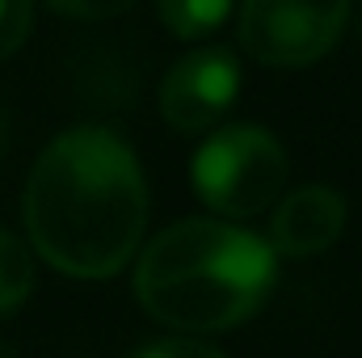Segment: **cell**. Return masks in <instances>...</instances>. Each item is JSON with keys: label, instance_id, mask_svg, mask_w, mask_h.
I'll list each match as a JSON object with an SVG mask.
<instances>
[{"label": "cell", "instance_id": "cell-7", "mask_svg": "<svg viewBox=\"0 0 362 358\" xmlns=\"http://www.w3.org/2000/svg\"><path fill=\"white\" fill-rule=\"evenodd\" d=\"M236 0H160V21L177 38H206L215 34Z\"/></svg>", "mask_w": 362, "mask_h": 358}, {"label": "cell", "instance_id": "cell-12", "mask_svg": "<svg viewBox=\"0 0 362 358\" xmlns=\"http://www.w3.org/2000/svg\"><path fill=\"white\" fill-rule=\"evenodd\" d=\"M0 152H4V114H0Z\"/></svg>", "mask_w": 362, "mask_h": 358}, {"label": "cell", "instance_id": "cell-2", "mask_svg": "<svg viewBox=\"0 0 362 358\" xmlns=\"http://www.w3.org/2000/svg\"><path fill=\"white\" fill-rule=\"evenodd\" d=\"M278 253L266 236L219 219L165 228L135 266L144 312L181 333H219L257 316L274 291Z\"/></svg>", "mask_w": 362, "mask_h": 358}, {"label": "cell", "instance_id": "cell-6", "mask_svg": "<svg viewBox=\"0 0 362 358\" xmlns=\"http://www.w3.org/2000/svg\"><path fill=\"white\" fill-rule=\"evenodd\" d=\"M346 228V198L329 185H303L278 202L270 219V249L282 258L325 253Z\"/></svg>", "mask_w": 362, "mask_h": 358}, {"label": "cell", "instance_id": "cell-4", "mask_svg": "<svg viewBox=\"0 0 362 358\" xmlns=\"http://www.w3.org/2000/svg\"><path fill=\"white\" fill-rule=\"evenodd\" d=\"M350 0H245L240 47L266 68H308L333 51Z\"/></svg>", "mask_w": 362, "mask_h": 358}, {"label": "cell", "instance_id": "cell-1", "mask_svg": "<svg viewBox=\"0 0 362 358\" xmlns=\"http://www.w3.org/2000/svg\"><path fill=\"white\" fill-rule=\"evenodd\" d=\"M34 249L68 278H114L148 228V185L110 127H72L42 148L25 181Z\"/></svg>", "mask_w": 362, "mask_h": 358}, {"label": "cell", "instance_id": "cell-11", "mask_svg": "<svg viewBox=\"0 0 362 358\" xmlns=\"http://www.w3.org/2000/svg\"><path fill=\"white\" fill-rule=\"evenodd\" d=\"M135 358H223V354L206 342H194V337H160V342H148Z\"/></svg>", "mask_w": 362, "mask_h": 358}, {"label": "cell", "instance_id": "cell-10", "mask_svg": "<svg viewBox=\"0 0 362 358\" xmlns=\"http://www.w3.org/2000/svg\"><path fill=\"white\" fill-rule=\"evenodd\" d=\"M135 0H47V8H55L59 17H72V21H105V17H118L127 13Z\"/></svg>", "mask_w": 362, "mask_h": 358}, {"label": "cell", "instance_id": "cell-3", "mask_svg": "<svg viewBox=\"0 0 362 358\" xmlns=\"http://www.w3.org/2000/svg\"><path fill=\"white\" fill-rule=\"evenodd\" d=\"M189 178L211 211L245 219L274 207V198L282 194L286 152L266 127H253V122L219 127L194 152Z\"/></svg>", "mask_w": 362, "mask_h": 358}, {"label": "cell", "instance_id": "cell-9", "mask_svg": "<svg viewBox=\"0 0 362 358\" xmlns=\"http://www.w3.org/2000/svg\"><path fill=\"white\" fill-rule=\"evenodd\" d=\"M34 25V0H0V59H8Z\"/></svg>", "mask_w": 362, "mask_h": 358}, {"label": "cell", "instance_id": "cell-8", "mask_svg": "<svg viewBox=\"0 0 362 358\" xmlns=\"http://www.w3.org/2000/svg\"><path fill=\"white\" fill-rule=\"evenodd\" d=\"M34 291V262L13 232H0V316L17 312Z\"/></svg>", "mask_w": 362, "mask_h": 358}, {"label": "cell", "instance_id": "cell-5", "mask_svg": "<svg viewBox=\"0 0 362 358\" xmlns=\"http://www.w3.org/2000/svg\"><path fill=\"white\" fill-rule=\"evenodd\" d=\"M240 97V64L228 47L181 55L160 85V114L173 131H211Z\"/></svg>", "mask_w": 362, "mask_h": 358}]
</instances>
